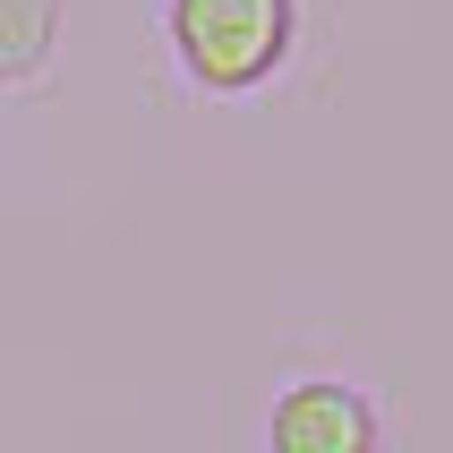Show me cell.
Listing matches in <instances>:
<instances>
[{
    "label": "cell",
    "mask_w": 453,
    "mask_h": 453,
    "mask_svg": "<svg viewBox=\"0 0 453 453\" xmlns=\"http://www.w3.org/2000/svg\"><path fill=\"white\" fill-rule=\"evenodd\" d=\"M291 0H172V51L214 95H249L291 60Z\"/></svg>",
    "instance_id": "cell-1"
},
{
    "label": "cell",
    "mask_w": 453,
    "mask_h": 453,
    "mask_svg": "<svg viewBox=\"0 0 453 453\" xmlns=\"http://www.w3.org/2000/svg\"><path fill=\"white\" fill-rule=\"evenodd\" d=\"M274 453H377V411L351 385H291L274 403Z\"/></svg>",
    "instance_id": "cell-2"
}]
</instances>
